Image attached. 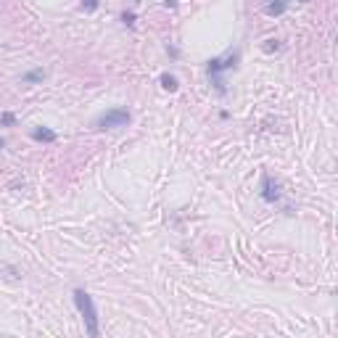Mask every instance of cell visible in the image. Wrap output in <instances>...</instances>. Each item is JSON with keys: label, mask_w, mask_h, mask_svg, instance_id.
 Returning <instances> with one entry per match:
<instances>
[{"label": "cell", "mask_w": 338, "mask_h": 338, "mask_svg": "<svg viewBox=\"0 0 338 338\" xmlns=\"http://www.w3.org/2000/svg\"><path fill=\"white\" fill-rule=\"evenodd\" d=\"M262 198L267 201V204H275V201L280 198V188H277V183H272V177L267 172L262 174Z\"/></svg>", "instance_id": "4"}, {"label": "cell", "mask_w": 338, "mask_h": 338, "mask_svg": "<svg viewBox=\"0 0 338 338\" xmlns=\"http://www.w3.org/2000/svg\"><path fill=\"white\" fill-rule=\"evenodd\" d=\"M129 122H132V114H129L127 108L116 106V108L103 111L98 119H95V127L98 129H122V127H127Z\"/></svg>", "instance_id": "3"}, {"label": "cell", "mask_w": 338, "mask_h": 338, "mask_svg": "<svg viewBox=\"0 0 338 338\" xmlns=\"http://www.w3.org/2000/svg\"><path fill=\"white\" fill-rule=\"evenodd\" d=\"M122 21H125L127 27H135V14L132 11H125V14H122Z\"/></svg>", "instance_id": "10"}, {"label": "cell", "mask_w": 338, "mask_h": 338, "mask_svg": "<svg viewBox=\"0 0 338 338\" xmlns=\"http://www.w3.org/2000/svg\"><path fill=\"white\" fill-rule=\"evenodd\" d=\"M161 87H164V90H169V93H177V90H180V82H177V77H174V74H169V71H164V74H161Z\"/></svg>", "instance_id": "7"}, {"label": "cell", "mask_w": 338, "mask_h": 338, "mask_svg": "<svg viewBox=\"0 0 338 338\" xmlns=\"http://www.w3.org/2000/svg\"><path fill=\"white\" fill-rule=\"evenodd\" d=\"M277 48H280V40H267V45H264L267 53H272V50H277Z\"/></svg>", "instance_id": "12"}, {"label": "cell", "mask_w": 338, "mask_h": 338, "mask_svg": "<svg viewBox=\"0 0 338 338\" xmlns=\"http://www.w3.org/2000/svg\"><path fill=\"white\" fill-rule=\"evenodd\" d=\"M82 8L84 11H95L98 8V0H82Z\"/></svg>", "instance_id": "11"}, {"label": "cell", "mask_w": 338, "mask_h": 338, "mask_svg": "<svg viewBox=\"0 0 338 338\" xmlns=\"http://www.w3.org/2000/svg\"><path fill=\"white\" fill-rule=\"evenodd\" d=\"M301 3H307V0H301Z\"/></svg>", "instance_id": "15"}, {"label": "cell", "mask_w": 338, "mask_h": 338, "mask_svg": "<svg viewBox=\"0 0 338 338\" xmlns=\"http://www.w3.org/2000/svg\"><path fill=\"white\" fill-rule=\"evenodd\" d=\"M42 77H45V71L42 69H32V71H27V74H24V82H42Z\"/></svg>", "instance_id": "8"}, {"label": "cell", "mask_w": 338, "mask_h": 338, "mask_svg": "<svg viewBox=\"0 0 338 338\" xmlns=\"http://www.w3.org/2000/svg\"><path fill=\"white\" fill-rule=\"evenodd\" d=\"M238 50H230V53H225V56H219V58H211L209 61V77H211V84H214V90H217L219 95H225L227 93V87H225V80H222V71L227 69H235L238 66Z\"/></svg>", "instance_id": "2"}, {"label": "cell", "mask_w": 338, "mask_h": 338, "mask_svg": "<svg viewBox=\"0 0 338 338\" xmlns=\"http://www.w3.org/2000/svg\"><path fill=\"white\" fill-rule=\"evenodd\" d=\"M135 3H140V0H135Z\"/></svg>", "instance_id": "14"}, {"label": "cell", "mask_w": 338, "mask_h": 338, "mask_svg": "<svg viewBox=\"0 0 338 338\" xmlns=\"http://www.w3.org/2000/svg\"><path fill=\"white\" fill-rule=\"evenodd\" d=\"M0 125H3V127H14L16 125V116L11 114V111H5L3 116H0Z\"/></svg>", "instance_id": "9"}, {"label": "cell", "mask_w": 338, "mask_h": 338, "mask_svg": "<svg viewBox=\"0 0 338 338\" xmlns=\"http://www.w3.org/2000/svg\"><path fill=\"white\" fill-rule=\"evenodd\" d=\"M32 140H37V143H56L58 135L50 127H35V129H32Z\"/></svg>", "instance_id": "5"}, {"label": "cell", "mask_w": 338, "mask_h": 338, "mask_svg": "<svg viewBox=\"0 0 338 338\" xmlns=\"http://www.w3.org/2000/svg\"><path fill=\"white\" fill-rule=\"evenodd\" d=\"M3 146H5V140H3V138H0V148H3Z\"/></svg>", "instance_id": "13"}, {"label": "cell", "mask_w": 338, "mask_h": 338, "mask_svg": "<svg viewBox=\"0 0 338 338\" xmlns=\"http://www.w3.org/2000/svg\"><path fill=\"white\" fill-rule=\"evenodd\" d=\"M74 307L80 309L87 336L90 338H98L101 336V328H98V309H95V304H93V296H90L84 288H77L74 291Z\"/></svg>", "instance_id": "1"}, {"label": "cell", "mask_w": 338, "mask_h": 338, "mask_svg": "<svg viewBox=\"0 0 338 338\" xmlns=\"http://www.w3.org/2000/svg\"><path fill=\"white\" fill-rule=\"evenodd\" d=\"M288 11V3L285 0H272V3H267V8H264V14L267 16H280Z\"/></svg>", "instance_id": "6"}]
</instances>
